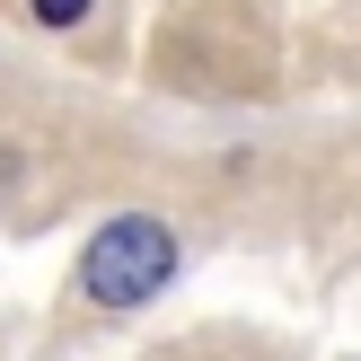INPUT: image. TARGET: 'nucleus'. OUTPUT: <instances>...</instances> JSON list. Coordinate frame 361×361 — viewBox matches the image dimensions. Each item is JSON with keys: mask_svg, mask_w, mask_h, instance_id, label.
Here are the masks:
<instances>
[{"mask_svg": "<svg viewBox=\"0 0 361 361\" xmlns=\"http://www.w3.org/2000/svg\"><path fill=\"white\" fill-rule=\"evenodd\" d=\"M35 18L44 27H71V18H88V0H35Z\"/></svg>", "mask_w": 361, "mask_h": 361, "instance_id": "obj_2", "label": "nucleus"}, {"mask_svg": "<svg viewBox=\"0 0 361 361\" xmlns=\"http://www.w3.org/2000/svg\"><path fill=\"white\" fill-rule=\"evenodd\" d=\"M168 274H176V238L150 221V212L106 221L97 238H88V256H80V291L97 300V309H141Z\"/></svg>", "mask_w": 361, "mask_h": 361, "instance_id": "obj_1", "label": "nucleus"}]
</instances>
